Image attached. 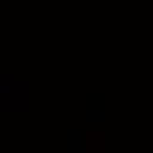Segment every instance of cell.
Wrapping results in <instances>:
<instances>
[{"label":"cell","instance_id":"cell-2","mask_svg":"<svg viewBox=\"0 0 153 153\" xmlns=\"http://www.w3.org/2000/svg\"><path fill=\"white\" fill-rule=\"evenodd\" d=\"M5 93H12V86H10V84H0V95H5Z\"/></svg>","mask_w":153,"mask_h":153},{"label":"cell","instance_id":"cell-1","mask_svg":"<svg viewBox=\"0 0 153 153\" xmlns=\"http://www.w3.org/2000/svg\"><path fill=\"white\" fill-rule=\"evenodd\" d=\"M86 121H93V123L95 121H105V114L102 111H91V114H86Z\"/></svg>","mask_w":153,"mask_h":153}]
</instances>
